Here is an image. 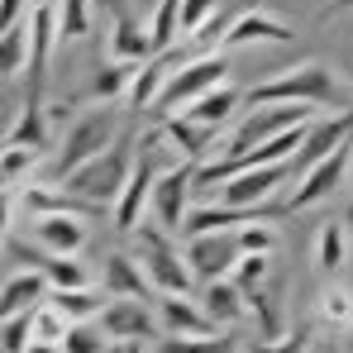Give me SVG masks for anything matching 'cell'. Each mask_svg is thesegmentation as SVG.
I'll list each match as a JSON object with an SVG mask.
<instances>
[{
    "label": "cell",
    "instance_id": "83f0119b",
    "mask_svg": "<svg viewBox=\"0 0 353 353\" xmlns=\"http://www.w3.org/2000/svg\"><path fill=\"white\" fill-rule=\"evenodd\" d=\"M29 58H34V39H29V19H24V24H10L0 34V72L19 77L29 67Z\"/></svg>",
    "mask_w": 353,
    "mask_h": 353
},
{
    "label": "cell",
    "instance_id": "f6af8a7d",
    "mask_svg": "<svg viewBox=\"0 0 353 353\" xmlns=\"http://www.w3.org/2000/svg\"><path fill=\"white\" fill-rule=\"evenodd\" d=\"M349 353H353V339H349Z\"/></svg>",
    "mask_w": 353,
    "mask_h": 353
},
{
    "label": "cell",
    "instance_id": "d6986e66",
    "mask_svg": "<svg viewBox=\"0 0 353 353\" xmlns=\"http://www.w3.org/2000/svg\"><path fill=\"white\" fill-rule=\"evenodd\" d=\"M24 210L29 215H81V220H96V215H105V205H96V201H86V196H77V191H53V186H24Z\"/></svg>",
    "mask_w": 353,
    "mask_h": 353
},
{
    "label": "cell",
    "instance_id": "4dcf8cb0",
    "mask_svg": "<svg viewBox=\"0 0 353 353\" xmlns=\"http://www.w3.org/2000/svg\"><path fill=\"white\" fill-rule=\"evenodd\" d=\"M91 10H96V0H58V29H62L58 39L62 43L91 34Z\"/></svg>",
    "mask_w": 353,
    "mask_h": 353
},
{
    "label": "cell",
    "instance_id": "6da1fadb",
    "mask_svg": "<svg viewBox=\"0 0 353 353\" xmlns=\"http://www.w3.org/2000/svg\"><path fill=\"white\" fill-rule=\"evenodd\" d=\"M248 105H277V101H305V105H320V110H349V91L339 86V77L325 67V62H296V67H282L277 77L258 81L243 91Z\"/></svg>",
    "mask_w": 353,
    "mask_h": 353
},
{
    "label": "cell",
    "instance_id": "ffe728a7",
    "mask_svg": "<svg viewBox=\"0 0 353 353\" xmlns=\"http://www.w3.org/2000/svg\"><path fill=\"white\" fill-rule=\"evenodd\" d=\"M163 134L181 148V158H186V163H196V168L215 153V129H210V124H201V119H191L186 110L163 115Z\"/></svg>",
    "mask_w": 353,
    "mask_h": 353
},
{
    "label": "cell",
    "instance_id": "4fadbf2b",
    "mask_svg": "<svg viewBox=\"0 0 353 353\" xmlns=\"http://www.w3.org/2000/svg\"><path fill=\"white\" fill-rule=\"evenodd\" d=\"M353 139V105L349 110H334V115H320L310 119V129H305V143L296 148L292 158V172H305V168H315L320 158H330L334 148H344Z\"/></svg>",
    "mask_w": 353,
    "mask_h": 353
},
{
    "label": "cell",
    "instance_id": "8d00e7d4",
    "mask_svg": "<svg viewBox=\"0 0 353 353\" xmlns=\"http://www.w3.org/2000/svg\"><path fill=\"white\" fill-rule=\"evenodd\" d=\"M268 268H272V258L268 253H243L234 268V282L243 292H253V287H263V277H268Z\"/></svg>",
    "mask_w": 353,
    "mask_h": 353
},
{
    "label": "cell",
    "instance_id": "d4e9b609",
    "mask_svg": "<svg viewBox=\"0 0 353 353\" xmlns=\"http://www.w3.org/2000/svg\"><path fill=\"white\" fill-rule=\"evenodd\" d=\"M239 101H243V91L225 81V86L205 91L201 101H191V105H186V115H191V119H201V124H210V129H220V124H225V119H230V115L239 110Z\"/></svg>",
    "mask_w": 353,
    "mask_h": 353
},
{
    "label": "cell",
    "instance_id": "484cf974",
    "mask_svg": "<svg viewBox=\"0 0 353 353\" xmlns=\"http://www.w3.org/2000/svg\"><path fill=\"white\" fill-rule=\"evenodd\" d=\"M5 143H14V148H48V110H43V96H29L24 101V115L10 129Z\"/></svg>",
    "mask_w": 353,
    "mask_h": 353
},
{
    "label": "cell",
    "instance_id": "ee69618b",
    "mask_svg": "<svg viewBox=\"0 0 353 353\" xmlns=\"http://www.w3.org/2000/svg\"><path fill=\"white\" fill-rule=\"evenodd\" d=\"M124 353H143V344H124Z\"/></svg>",
    "mask_w": 353,
    "mask_h": 353
},
{
    "label": "cell",
    "instance_id": "5bb4252c",
    "mask_svg": "<svg viewBox=\"0 0 353 353\" xmlns=\"http://www.w3.org/2000/svg\"><path fill=\"white\" fill-rule=\"evenodd\" d=\"M287 176H292V163H268V168L234 172L220 181V201L225 205H263L277 186H287Z\"/></svg>",
    "mask_w": 353,
    "mask_h": 353
},
{
    "label": "cell",
    "instance_id": "60d3db41",
    "mask_svg": "<svg viewBox=\"0 0 353 353\" xmlns=\"http://www.w3.org/2000/svg\"><path fill=\"white\" fill-rule=\"evenodd\" d=\"M0 14H5V29H10V24H19V14H24V0H5V5H0Z\"/></svg>",
    "mask_w": 353,
    "mask_h": 353
},
{
    "label": "cell",
    "instance_id": "4316f807",
    "mask_svg": "<svg viewBox=\"0 0 353 353\" xmlns=\"http://www.w3.org/2000/svg\"><path fill=\"white\" fill-rule=\"evenodd\" d=\"M344 258H349V230L339 220H325L320 225V239H315V268L325 277H334L344 268Z\"/></svg>",
    "mask_w": 353,
    "mask_h": 353
},
{
    "label": "cell",
    "instance_id": "f35d334b",
    "mask_svg": "<svg viewBox=\"0 0 353 353\" xmlns=\"http://www.w3.org/2000/svg\"><path fill=\"white\" fill-rule=\"evenodd\" d=\"M220 5H225V0H181V39H186V34H196V29H201Z\"/></svg>",
    "mask_w": 353,
    "mask_h": 353
},
{
    "label": "cell",
    "instance_id": "3957f363",
    "mask_svg": "<svg viewBox=\"0 0 353 353\" xmlns=\"http://www.w3.org/2000/svg\"><path fill=\"white\" fill-rule=\"evenodd\" d=\"M129 148H134V134H119L105 153H96L91 163H81L72 176H62V186L77 191V196H86V201H96V205H105V210H115L119 191L134 176V153Z\"/></svg>",
    "mask_w": 353,
    "mask_h": 353
},
{
    "label": "cell",
    "instance_id": "f546056e",
    "mask_svg": "<svg viewBox=\"0 0 353 353\" xmlns=\"http://www.w3.org/2000/svg\"><path fill=\"white\" fill-rule=\"evenodd\" d=\"M320 325L353 330V287H325L320 292Z\"/></svg>",
    "mask_w": 353,
    "mask_h": 353
},
{
    "label": "cell",
    "instance_id": "f1b7e54d",
    "mask_svg": "<svg viewBox=\"0 0 353 353\" xmlns=\"http://www.w3.org/2000/svg\"><path fill=\"white\" fill-rule=\"evenodd\" d=\"M53 305H58L62 315L77 325V320H96L105 305H101V296L91 292V287H53V296H48Z\"/></svg>",
    "mask_w": 353,
    "mask_h": 353
},
{
    "label": "cell",
    "instance_id": "9a60e30c",
    "mask_svg": "<svg viewBox=\"0 0 353 353\" xmlns=\"http://www.w3.org/2000/svg\"><path fill=\"white\" fill-rule=\"evenodd\" d=\"M58 0H39L29 10V39H34V58H29V96H43V72H48V58L58 48Z\"/></svg>",
    "mask_w": 353,
    "mask_h": 353
},
{
    "label": "cell",
    "instance_id": "cb8c5ba5",
    "mask_svg": "<svg viewBox=\"0 0 353 353\" xmlns=\"http://www.w3.org/2000/svg\"><path fill=\"white\" fill-rule=\"evenodd\" d=\"M134 77H139V62H124V58H110L96 77H91V101H101V105H115L119 96H129V86H134Z\"/></svg>",
    "mask_w": 353,
    "mask_h": 353
},
{
    "label": "cell",
    "instance_id": "7c38bea8",
    "mask_svg": "<svg viewBox=\"0 0 353 353\" xmlns=\"http://www.w3.org/2000/svg\"><path fill=\"white\" fill-rule=\"evenodd\" d=\"M105 14H110V58L124 62H148L158 48H153V34L148 24H139V14L129 10V0H96Z\"/></svg>",
    "mask_w": 353,
    "mask_h": 353
},
{
    "label": "cell",
    "instance_id": "ab89813d",
    "mask_svg": "<svg viewBox=\"0 0 353 353\" xmlns=\"http://www.w3.org/2000/svg\"><path fill=\"white\" fill-rule=\"evenodd\" d=\"M34 158H39V148H14V143H5V186H19V176L34 168Z\"/></svg>",
    "mask_w": 353,
    "mask_h": 353
},
{
    "label": "cell",
    "instance_id": "836d02e7",
    "mask_svg": "<svg viewBox=\"0 0 353 353\" xmlns=\"http://www.w3.org/2000/svg\"><path fill=\"white\" fill-rule=\"evenodd\" d=\"M67 330H72V320L62 315L53 301H43V305L34 310V339H53V344H62V339H67Z\"/></svg>",
    "mask_w": 353,
    "mask_h": 353
},
{
    "label": "cell",
    "instance_id": "7a4b0ae2",
    "mask_svg": "<svg viewBox=\"0 0 353 353\" xmlns=\"http://www.w3.org/2000/svg\"><path fill=\"white\" fill-rule=\"evenodd\" d=\"M129 239H134V253H139V263H143V272H148L153 292H163V296H191V287H196L201 277L191 272L186 253H176V248H172V230H163V225L153 220V225H139Z\"/></svg>",
    "mask_w": 353,
    "mask_h": 353
},
{
    "label": "cell",
    "instance_id": "7bdbcfd3",
    "mask_svg": "<svg viewBox=\"0 0 353 353\" xmlns=\"http://www.w3.org/2000/svg\"><path fill=\"white\" fill-rule=\"evenodd\" d=\"M24 353H67V349H62V344H53V339H34Z\"/></svg>",
    "mask_w": 353,
    "mask_h": 353
},
{
    "label": "cell",
    "instance_id": "603a6c76",
    "mask_svg": "<svg viewBox=\"0 0 353 353\" xmlns=\"http://www.w3.org/2000/svg\"><path fill=\"white\" fill-rule=\"evenodd\" d=\"M201 305L210 310V320H215V325H239V320L248 315V292L239 287L234 277H220V282H205Z\"/></svg>",
    "mask_w": 353,
    "mask_h": 353
},
{
    "label": "cell",
    "instance_id": "9c48e42d",
    "mask_svg": "<svg viewBox=\"0 0 353 353\" xmlns=\"http://www.w3.org/2000/svg\"><path fill=\"white\" fill-rule=\"evenodd\" d=\"M101 330L115 344H148V339H158L163 320H158V310L143 305V296H110L101 310Z\"/></svg>",
    "mask_w": 353,
    "mask_h": 353
},
{
    "label": "cell",
    "instance_id": "7402d4cb",
    "mask_svg": "<svg viewBox=\"0 0 353 353\" xmlns=\"http://www.w3.org/2000/svg\"><path fill=\"white\" fill-rule=\"evenodd\" d=\"M101 282H105V296H143V301L158 296L148 272H143V263H139V253H110Z\"/></svg>",
    "mask_w": 353,
    "mask_h": 353
},
{
    "label": "cell",
    "instance_id": "2e32d148",
    "mask_svg": "<svg viewBox=\"0 0 353 353\" xmlns=\"http://www.w3.org/2000/svg\"><path fill=\"white\" fill-rule=\"evenodd\" d=\"M292 24L287 19H277V14H268V10H243L230 19V29L220 34V48L230 53V48H243V43H292Z\"/></svg>",
    "mask_w": 353,
    "mask_h": 353
},
{
    "label": "cell",
    "instance_id": "ac0fdd59",
    "mask_svg": "<svg viewBox=\"0 0 353 353\" xmlns=\"http://www.w3.org/2000/svg\"><path fill=\"white\" fill-rule=\"evenodd\" d=\"M153 301H158V320H163V330H168V334H181V339L220 334L205 305H196V301H186V296H163V292L153 296Z\"/></svg>",
    "mask_w": 353,
    "mask_h": 353
},
{
    "label": "cell",
    "instance_id": "e0dca14e",
    "mask_svg": "<svg viewBox=\"0 0 353 353\" xmlns=\"http://www.w3.org/2000/svg\"><path fill=\"white\" fill-rule=\"evenodd\" d=\"M34 243L39 248H48V253H81L86 243H91V230H86V220L81 215H34Z\"/></svg>",
    "mask_w": 353,
    "mask_h": 353
},
{
    "label": "cell",
    "instance_id": "52a82bcc",
    "mask_svg": "<svg viewBox=\"0 0 353 353\" xmlns=\"http://www.w3.org/2000/svg\"><path fill=\"white\" fill-rule=\"evenodd\" d=\"M163 143V134H148L143 139V148L148 153H139V163H134V176H129V186L119 191L115 201V230L124 239L134 234L139 225H143V215L153 210V186H158V163H153V148Z\"/></svg>",
    "mask_w": 353,
    "mask_h": 353
},
{
    "label": "cell",
    "instance_id": "b9f144b4",
    "mask_svg": "<svg viewBox=\"0 0 353 353\" xmlns=\"http://www.w3.org/2000/svg\"><path fill=\"white\" fill-rule=\"evenodd\" d=\"M344 10H353V0H330V5H325V10H320V14H315V19H320V24H325V19H330V14H344Z\"/></svg>",
    "mask_w": 353,
    "mask_h": 353
},
{
    "label": "cell",
    "instance_id": "74e56055",
    "mask_svg": "<svg viewBox=\"0 0 353 353\" xmlns=\"http://www.w3.org/2000/svg\"><path fill=\"white\" fill-rule=\"evenodd\" d=\"M243 353H310V334L296 330V334H282V339H253Z\"/></svg>",
    "mask_w": 353,
    "mask_h": 353
},
{
    "label": "cell",
    "instance_id": "44dd1931",
    "mask_svg": "<svg viewBox=\"0 0 353 353\" xmlns=\"http://www.w3.org/2000/svg\"><path fill=\"white\" fill-rule=\"evenodd\" d=\"M48 296H53L48 272H43V268H24V272H10V277H5L0 310H5V315H14V310H39Z\"/></svg>",
    "mask_w": 353,
    "mask_h": 353
},
{
    "label": "cell",
    "instance_id": "d590c367",
    "mask_svg": "<svg viewBox=\"0 0 353 353\" xmlns=\"http://www.w3.org/2000/svg\"><path fill=\"white\" fill-rule=\"evenodd\" d=\"M234 234H239V248H243V253H272V248H277V234H272L263 220H248V225H239Z\"/></svg>",
    "mask_w": 353,
    "mask_h": 353
},
{
    "label": "cell",
    "instance_id": "277c9868",
    "mask_svg": "<svg viewBox=\"0 0 353 353\" xmlns=\"http://www.w3.org/2000/svg\"><path fill=\"white\" fill-rule=\"evenodd\" d=\"M230 81V53L220 48V53H196L191 62H181L172 77H168V86H163V96H158V115H172V110H186L191 101H201L205 91H215V86H225Z\"/></svg>",
    "mask_w": 353,
    "mask_h": 353
},
{
    "label": "cell",
    "instance_id": "d6a6232c",
    "mask_svg": "<svg viewBox=\"0 0 353 353\" xmlns=\"http://www.w3.org/2000/svg\"><path fill=\"white\" fill-rule=\"evenodd\" d=\"M29 344H34V310H14V315H5L0 349H5V353H24Z\"/></svg>",
    "mask_w": 353,
    "mask_h": 353
},
{
    "label": "cell",
    "instance_id": "e575fe53",
    "mask_svg": "<svg viewBox=\"0 0 353 353\" xmlns=\"http://www.w3.org/2000/svg\"><path fill=\"white\" fill-rule=\"evenodd\" d=\"M101 334H105V330H101ZM101 334H96L86 320H77V325L67 330L62 349H67V353H110V339H101Z\"/></svg>",
    "mask_w": 353,
    "mask_h": 353
},
{
    "label": "cell",
    "instance_id": "5b68a950",
    "mask_svg": "<svg viewBox=\"0 0 353 353\" xmlns=\"http://www.w3.org/2000/svg\"><path fill=\"white\" fill-rule=\"evenodd\" d=\"M115 129H119V115L110 105H101V110H86L81 119H72V129H67V139H62V153L58 163H53V176H72L81 163H91L96 153H105L110 143H115Z\"/></svg>",
    "mask_w": 353,
    "mask_h": 353
},
{
    "label": "cell",
    "instance_id": "8fae6325",
    "mask_svg": "<svg viewBox=\"0 0 353 353\" xmlns=\"http://www.w3.org/2000/svg\"><path fill=\"white\" fill-rule=\"evenodd\" d=\"M191 191H196V163H181L172 172H158V186H153V220L163 230L181 234L186 215H191Z\"/></svg>",
    "mask_w": 353,
    "mask_h": 353
},
{
    "label": "cell",
    "instance_id": "8992f818",
    "mask_svg": "<svg viewBox=\"0 0 353 353\" xmlns=\"http://www.w3.org/2000/svg\"><path fill=\"white\" fill-rule=\"evenodd\" d=\"M320 105H305V101H277V105H258L253 115L239 124L234 134H230V143L220 148V158L225 153H243V148H253V143H268V139H277V134H287L296 124H310Z\"/></svg>",
    "mask_w": 353,
    "mask_h": 353
},
{
    "label": "cell",
    "instance_id": "ba28073f",
    "mask_svg": "<svg viewBox=\"0 0 353 353\" xmlns=\"http://www.w3.org/2000/svg\"><path fill=\"white\" fill-rule=\"evenodd\" d=\"M349 168H353V139L344 143V148H334L330 158H320L315 168H305V172H301V186H296L292 196L282 201V215H292V210H310L315 201L334 196V191L344 186Z\"/></svg>",
    "mask_w": 353,
    "mask_h": 353
},
{
    "label": "cell",
    "instance_id": "30bf717a",
    "mask_svg": "<svg viewBox=\"0 0 353 353\" xmlns=\"http://www.w3.org/2000/svg\"><path fill=\"white\" fill-rule=\"evenodd\" d=\"M181 253H186V263H191V272H196L201 282L234 277L239 258H243V248H239V234H230V230H215V234H191Z\"/></svg>",
    "mask_w": 353,
    "mask_h": 353
},
{
    "label": "cell",
    "instance_id": "1f68e13d",
    "mask_svg": "<svg viewBox=\"0 0 353 353\" xmlns=\"http://www.w3.org/2000/svg\"><path fill=\"white\" fill-rule=\"evenodd\" d=\"M163 353H243V349H239V339H230V334H201V339L172 334V339H163Z\"/></svg>",
    "mask_w": 353,
    "mask_h": 353
}]
</instances>
